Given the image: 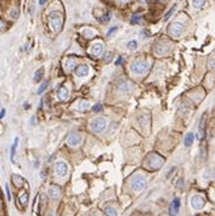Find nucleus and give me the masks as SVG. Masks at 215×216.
<instances>
[{
	"mask_svg": "<svg viewBox=\"0 0 215 216\" xmlns=\"http://www.w3.org/2000/svg\"><path fill=\"white\" fill-rule=\"evenodd\" d=\"M75 66H77V61H75L74 58H68L67 62H66V68H67V71H69V72L74 71Z\"/></svg>",
	"mask_w": 215,
	"mask_h": 216,
	"instance_id": "nucleus-19",
	"label": "nucleus"
},
{
	"mask_svg": "<svg viewBox=\"0 0 215 216\" xmlns=\"http://www.w3.org/2000/svg\"><path fill=\"white\" fill-rule=\"evenodd\" d=\"M75 74L78 75V77H86V75L89 74V66L88 65H79L75 69Z\"/></svg>",
	"mask_w": 215,
	"mask_h": 216,
	"instance_id": "nucleus-12",
	"label": "nucleus"
},
{
	"mask_svg": "<svg viewBox=\"0 0 215 216\" xmlns=\"http://www.w3.org/2000/svg\"><path fill=\"white\" fill-rule=\"evenodd\" d=\"M5 28H6V23L0 20V31H1V29H5Z\"/></svg>",
	"mask_w": 215,
	"mask_h": 216,
	"instance_id": "nucleus-37",
	"label": "nucleus"
},
{
	"mask_svg": "<svg viewBox=\"0 0 215 216\" xmlns=\"http://www.w3.org/2000/svg\"><path fill=\"white\" fill-rule=\"evenodd\" d=\"M12 182L17 188H21L23 183H25V180H23V177H21L20 175H12Z\"/></svg>",
	"mask_w": 215,
	"mask_h": 216,
	"instance_id": "nucleus-18",
	"label": "nucleus"
},
{
	"mask_svg": "<svg viewBox=\"0 0 215 216\" xmlns=\"http://www.w3.org/2000/svg\"><path fill=\"white\" fill-rule=\"evenodd\" d=\"M136 48H137V43L135 40H131V42H129V44H128V49L129 50H135Z\"/></svg>",
	"mask_w": 215,
	"mask_h": 216,
	"instance_id": "nucleus-28",
	"label": "nucleus"
},
{
	"mask_svg": "<svg viewBox=\"0 0 215 216\" xmlns=\"http://www.w3.org/2000/svg\"><path fill=\"white\" fill-rule=\"evenodd\" d=\"M46 1H48V0H39V4H40V5H44Z\"/></svg>",
	"mask_w": 215,
	"mask_h": 216,
	"instance_id": "nucleus-40",
	"label": "nucleus"
},
{
	"mask_svg": "<svg viewBox=\"0 0 215 216\" xmlns=\"http://www.w3.org/2000/svg\"><path fill=\"white\" fill-rule=\"evenodd\" d=\"M204 4H205V0H192V5H193V7H196V9L202 7Z\"/></svg>",
	"mask_w": 215,
	"mask_h": 216,
	"instance_id": "nucleus-26",
	"label": "nucleus"
},
{
	"mask_svg": "<svg viewBox=\"0 0 215 216\" xmlns=\"http://www.w3.org/2000/svg\"><path fill=\"white\" fill-rule=\"evenodd\" d=\"M111 58H112L111 52H106V54H104V61H106V62H109V61H111Z\"/></svg>",
	"mask_w": 215,
	"mask_h": 216,
	"instance_id": "nucleus-32",
	"label": "nucleus"
},
{
	"mask_svg": "<svg viewBox=\"0 0 215 216\" xmlns=\"http://www.w3.org/2000/svg\"><path fill=\"white\" fill-rule=\"evenodd\" d=\"M68 95H69V91L66 86H61L59 91H57V96H59V100L61 101H66L68 98Z\"/></svg>",
	"mask_w": 215,
	"mask_h": 216,
	"instance_id": "nucleus-14",
	"label": "nucleus"
},
{
	"mask_svg": "<svg viewBox=\"0 0 215 216\" xmlns=\"http://www.w3.org/2000/svg\"><path fill=\"white\" fill-rule=\"evenodd\" d=\"M90 108V102L89 101H85V100H82L79 102V106H78V109L79 110H86Z\"/></svg>",
	"mask_w": 215,
	"mask_h": 216,
	"instance_id": "nucleus-21",
	"label": "nucleus"
},
{
	"mask_svg": "<svg viewBox=\"0 0 215 216\" xmlns=\"http://www.w3.org/2000/svg\"><path fill=\"white\" fill-rule=\"evenodd\" d=\"M168 33L171 38H179L184 33V26L180 22H174L168 28Z\"/></svg>",
	"mask_w": 215,
	"mask_h": 216,
	"instance_id": "nucleus-6",
	"label": "nucleus"
},
{
	"mask_svg": "<svg viewBox=\"0 0 215 216\" xmlns=\"http://www.w3.org/2000/svg\"><path fill=\"white\" fill-rule=\"evenodd\" d=\"M132 87V84L130 83L129 80H121L119 83V90L123 91V92H128L130 91V89Z\"/></svg>",
	"mask_w": 215,
	"mask_h": 216,
	"instance_id": "nucleus-16",
	"label": "nucleus"
},
{
	"mask_svg": "<svg viewBox=\"0 0 215 216\" xmlns=\"http://www.w3.org/2000/svg\"><path fill=\"white\" fill-rule=\"evenodd\" d=\"M119 63H123V58H121V57L118 58V61L115 62V65H119Z\"/></svg>",
	"mask_w": 215,
	"mask_h": 216,
	"instance_id": "nucleus-39",
	"label": "nucleus"
},
{
	"mask_svg": "<svg viewBox=\"0 0 215 216\" xmlns=\"http://www.w3.org/2000/svg\"><path fill=\"white\" fill-rule=\"evenodd\" d=\"M48 192H49L50 198H52V199H59L61 196V189H60V187H57V186H50Z\"/></svg>",
	"mask_w": 215,
	"mask_h": 216,
	"instance_id": "nucleus-13",
	"label": "nucleus"
},
{
	"mask_svg": "<svg viewBox=\"0 0 215 216\" xmlns=\"http://www.w3.org/2000/svg\"><path fill=\"white\" fill-rule=\"evenodd\" d=\"M180 205H181V203H180V199L179 198H175V199L173 200L171 205H170V214L171 215H176L180 210Z\"/></svg>",
	"mask_w": 215,
	"mask_h": 216,
	"instance_id": "nucleus-15",
	"label": "nucleus"
},
{
	"mask_svg": "<svg viewBox=\"0 0 215 216\" xmlns=\"http://www.w3.org/2000/svg\"><path fill=\"white\" fill-rule=\"evenodd\" d=\"M90 127L91 130L96 132V134H101L106 130L107 127V120L104 118H101V117H98V118H95L91 120V124H90Z\"/></svg>",
	"mask_w": 215,
	"mask_h": 216,
	"instance_id": "nucleus-3",
	"label": "nucleus"
},
{
	"mask_svg": "<svg viewBox=\"0 0 215 216\" xmlns=\"http://www.w3.org/2000/svg\"><path fill=\"white\" fill-rule=\"evenodd\" d=\"M17 144H18V137L15 138V142L12 144V147H11V160L14 161V157L16 154V148H17Z\"/></svg>",
	"mask_w": 215,
	"mask_h": 216,
	"instance_id": "nucleus-24",
	"label": "nucleus"
},
{
	"mask_svg": "<svg viewBox=\"0 0 215 216\" xmlns=\"http://www.w3.org/2000/svg\"><path fill=\"white\" fill-rule=\"evenodd\" d=\"M204 205H205V200L203 197L193 196L192 198H191V206H192L195 210H201Z\"/></svg>",
	"mask_w": 215,
	"mask_h": 216,
	"instance_id": "nucleus-7",
	"label": "nucleus"
},
{
	"mask_svg": "<svg viewBox=\"0 0 215 216\" xmlns=\"http://www.w3.org/2000/svg\"><path fill=\"white\" fill-rule=\"evenodd\" d=\"M193 140H195V135L192 132H188L187 135H186L185 140H184V143H185L186 147H190V146L193 143Z\"/></svg>",
	"mask_w": 215,
	"mask_h": 216,
	"instance_id": "nucleus-20",
	"label": "nucleus"
},
{
	"mask_svg": "<svg viewBox=\"0 0 215 216\" xmlns=\"http://www.w3.org/2000/svg\"><path fill=\"white\" fill-rule=\"evenodd\" d=\"M175 9H176L175 6H173V7L170 9V11H169V12H167V15L164 16V21H168V20H169V17H170V16H171V15H173L174 12H175Z\"/></svg>",
	"mask_w": 215,
	"mask_h": 216,
	"instance_id": "nucleus-29",
	"label": "nucleus"
},
{
	"mask_svg": "<svg viewBox=\"0 0 215 216\" xmlns=\"http://www.w3.org/2000/svg\"><path fill=\"white\" fill-rule=\"evenodd\" d=\"M141 15H139V14H135V15H132L131 17V20H130V23L131 25H137V23H140L141 22Z\"/></svg>",
	"mask_w": 215,
	"mask_h": 216,
	"instance_id": "nucleus-25",
	"label": "nucleus"
},
{
	"mask_svg": "<svg viewBox=\"0 0 215 216\" xmlns=\"http://www.w3.org/2000/svg\"><path fill=\"white\" fill-rule=\"evenodd\" d=\"M101 109H102V106H101V104H96L95 107H92V110H94V112H100Z\"/></svg>",
	"mask_w": 215,
	"mask_h": 216,
	"instance_id": "nucleus-34",
	"label": "nucleus"
},
{
	"mask_svg": "<svg viewBox=\"0 0 215 216\" xmlns=\"http://www.w3.org/2000/svg\"><path fill=\"white\" fill-rule=\"evenodd\" d=\"M130 69H131V72L135 74H143L149 69V65L145 61L137 60V61H134L130 65Z\"/></svg>",
	"mask_w": 215,
	"mask_h": 216,
	"instance_id": "nucleus-4",
	"label": "nucleus"
},
{
	"mask_svg": "<svg viewBox=\"0 0 215 216\" xmlns=\"http://www.w3.org/2000/svg\"><path fill=\"white\" fill-rule=\"evenodd\" d=\"M147 183V180L143 175H135L131 180V189L135 192H141L142 189H145Z\"/></svg>",
	"mask_w": 215,
	"mask_h": 216,
	"instance_id": "nucleus-2",
	"label": "nucleus"
},
{
	"mask_svg": "<svg viewBox=\"0 0 215 216\" xmlns=\"http://www.w3.org/2000/svg\"><path fill=\"white\" fill-rule=\"evenodd\" d=\"M82 34H83L84 38L91 39V38H94L96 35V31H95V29H91V28H85V29L82 31Z\"/></svg>",
	"mask_w": 215,
	"mask_h": 216,
	"instance_id": "nucleus-17",
	"label": "nucleus"
},
{
	"mask_svg": "<svg viewBox=\"0 0 215 216\" xmlns=\"http://www.w3.org/2000/svg\"><path fill=\"white\" fill-rule=\"evenodd\" d=\"M106 214H107V215H113V216H115V215H118V211H117V209L108 206V208H106Z\"/></svg>",
	"mask_w": 215,
	"mask_h": 216,
	"instance_id": "nucleus-27",
	"label": "nucleus"
},
{
	"mask_svg": "<svg viewBox=\"0 0 215 216\" xmlns=\"http://www.w3.org/2000/svg\"><path fill=\"white\" fill-rule=\"evenodd\" d=\"M140 1H142V3H146V1H147V0H140Z\"/></svg>",
	"mask_w": 215,
	"mask_h": 216,
	"instance_id": "nucleus-42",
	"label": "nucleus"
},
{
	"mask_svg": "<svg viewBox=\"0 0 215 216\" xmlns=\"http://www.w3.org/2000/svg\"><path fill=\"white\" fill-rule=\"evenodd\" d=\"M5 188H6V196H8V199L11 200V193H10V188H9V185L5 186Z\"/></svg>",
	"mask_w": 215,
	"mask_h": 216,
	"instance_id": "nucleus-35",
	"label": "nucleus"
},
{
	"mask_svg": "<svg viewBox=\"0 0 215 216\" xmlns=\"http://www.w3.org/2000/svg\"><path fill=\"white\" fill-rule=\"evenodd\" d=\"M10 16L12 17V18H17V17H18V9H12L11 10V12H10Z\"/></svg>",
	"mask_w": 215,
	"mask_h": 216,
	"instance_id": "nucleus-30",
	"label": "nucleus"
},
{
	"mask_svg": "<svg viewBox=\"0 0 215 216\" xmlns=\"http://www.w3.org/2000/svg\"><path fill=\"white\" fill-rule=\"evenodd\" d=\"M120 1H121V3H128L129 0H120Z\"/></svg>",
	"mask_w": 215,
	"mask_h": 216,
	"instance_id": "nucleus-41",
	"label": "nucleus"
},
{
	"mask_svg": "<svg viewBox=\"0 0 215 216\" xmlns=\"http://www.w3.org/2000/svg\"><path fill=\"white\" fill-rule=\"evenodd\" d=\"M90 52H91V55H94L95 57L101 56L102 52H103V44L102 43H95L94 45L91 46Z\"/></svg>",
	"mask_w": 215,
	"mask_h": 216,
	"instance_id": "nucleus-11",
	"label": "nucleus"
},
{
	"mask_svg": "<svg viewBox=\"0 0 215 216\" xmlns=\"http://www.w3.org/2000/svg\"><path fill=\"white\" fill-rule=\"evenodd\" d=\"M20 203L22 204L23 206L27 205V203H28V193H27V192H23V193L20 196Z\"/></svg>",
	"mask_w": 215,
	"mask_h": 216,
	"instance_id": "nucleus-23",
	"label": "nucleus"
},
{
	"mask_svg": "<svg viewBox=\"0 0 215 216\" xmlns=\"http://www.w3.org/2000/svg\"><path fill=\"white\" fill-rule=\"evenodd\" d=\"M154 51H156L157 55H160V56L162 55H167L168 52L170 51V45L168 43H165V42H159L158 44L156 45Z\"/></svg>",
	"mask_w": 215,
	"mask_h": 216,
	"instance_id": "nucleus-8",
	"label": "nucleus"
},
{
	"mask_svg": "<svg viewBox=\"0 0 215 216\" xmlns=\"http://www.w3.org/2000/svg\"><path fill=\"white\" fill-rule=\"evenodd\" d=\"M46 87H48V83H46V81H44L43 85H42V86H40L39 89H38V94H43V92L46 90Z\"/></svg>",
	"mask_w": 215,
	"mask_h": 216,
	"instance_id": "nucleus-31",
	"label": "nucleus"
},
{
	"mask_svg": "<svg viewBox=\"0 0 215 216\" xmlns=\"http://www.w3.org/2000/svg\"><path fill=\"white\" fill-rule=\"evenodd\" d=\"M80 141H82V138H80V136L78 135V134L75 132H72L71 135L68 136V140H67V143L71 146V147H77V146H79Z\"/></svg>",
	"mask_w": 215,
	"mask_h": 216,
	"instance_id": "nucleus-10",
	"label": "nucleus"
},
{
	"mask_svg": "<svg viewBox=\"0 0 215 216\" xmlns=\"http://www.w3.org/2000/svg\"><path fill=\"white\" fill-rule=\"evenodd\" d=\"M49 23L51 29H54L55 32H60L62 28V16L59 12H52L49 17Z\"/></svg>",
	"mask_w": 215,
	"mask_h": 216,
	"instance_id": "nucleus-5",
	"label": "nucleus"
},
{
	"mask_svg": "<svg viewBox=\"0 0 215 216\" xmlns=\"http://www.w3.org/2000/svg\"><path fill=\"white\" fill-rule=\"evenodd\" d=\"M43 74H44V68H39L38 71L34 73V81H40V80H42Z\"/></svg>",
	"mask_w": 215,
	"mask_h": 216,
	"instance_id": "nucleus-22",
	"label": "nucleus"
},
{
	"mask_svg": "<svg viewBox=\"0 0 215 216\" xmlns=\"http://www.w3.org/2000/svg\"><path fill=\"white\" fill-rule=\"evenodd\" d=\"M209 67L215 71V58H210V60H209Z\"/></svg>",
	"mask_w": 215,
	"mask_h": 216,
	"instance_id": "nucleus-33",
	"label": "nucleus"
},
{
	"mask_svg": "<svg viewBox=\"0 0 215 216\" xmlns=\"http://www.w3.org/2000/svg\"><path fill=\"white\" fill-rule=\"evenodd\" d=\"M117 29H118V27H113L112 29H109V31L107 32V35L109 37V35H111V34H113L114 32H117Z\"/></svg>",
	"mask_w": 215,
	"mask_h": 216,
	"instance_id": "nucleus-36",
	"label": "nucleus"
},
{
	"mask_svg": "<svg viewBox=\"0 0 215 216\" xmlns=\"http://www.w3.org/2000/svg\"><path fill=\"white\" fill-rule=\"evenodd\" d=\"M67 171H68V166L65 161H57L55 164V172L59 175V176H66L67 175Z\"/></svg>",
	"mask_w": 215,
	"mask_h": 216,
	"instance_id": "nucleus-9",
	"label": "nucleus"
},
{
	"mask_svg": "<svg viewBox=\"0 0 215 216\" xmlns=\"http://www.w3.org/2000/svg\"><path fill=\"white\" fill-rule=\"evenodd\" d=\"M163 164H164V159L156 153L148 154L146 157V159H145V166L149 169V170H158L159 168H162Z\"/></svg>",
	"mask_w": 215,
	"mask_h": 216,
	"instance_id": "nucleus-1",
	"label": "nucleus"
},
{
	"mask_svg": "<svg viewBox=\"0 0 215 216\" xmlns=\"http://www.w3.org/2000/svg\"><path fill=\"white\" fill-rule=\"evenodd\" d=\"M5 117V109H1V112H0V119L4 118Z\"/></svg>",
	"mask_w": 215,
	"mask_h": 216,
	"instance_id": "nucleus-38",
	"label": "nucleus"
}]
</instances>
